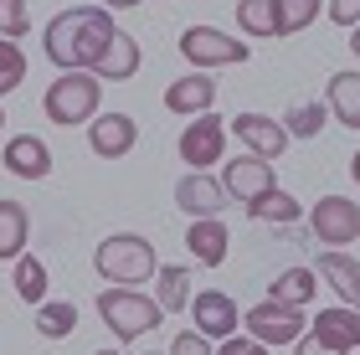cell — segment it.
I'll return each instance as SVG.
<instances>
[{
    "label": "cell",
    "mask_w": 360,
    "mask_h": 355,
    "mask_svg": "<svg viewBox=\"0 0 360 355\" xmlns=\"http://www.w3.org/2000/svg\"><path fill=\"white\" fill-rule=\"evenodd\" d=\"M11 288L21 294V304H41L46 299V263L31 257V252L11 257Z\"/></svg>",
    "instance_id": "obj_25"
},
{
    "label": "cell",
    "mask_w": 360,
    "mask_h": 355,
    "mask_svg": "<svg viewBox=\"0 0 360 355\" xmlns=\"http://www.w3.org/2000/svg\"><path fill=\"white\" fill-rule=\"evenodd\" d=\"M309 335H314V340H324L330 350H340V355H350V350H360V309H350V304L319 309L314 325H309Z\"/></svg>",
    "instance_id": "obj_16"
},
{
    "label": "cell",
    "mask_w": 360,
    "mask_h": 355,
    "mask_svg": "<svg viewBox=\"0 0 360 355\" xmlns=\"http://www.w3.org/2000/svg\"><path fill=\"white\" fill-rule=\"evenodd\" d=\"M314 273L330 283V294H335L340 304L360 309V263H355L345 247H324V252H314Z\"/></svg>",
    "instance_id": "obj_14"
},
{
    "label": "cell",
    "mask_w": 360,
    "mask_h": 355,
    "mask_svg": "<svg viewBox=\"0 0 360 355\" xmlns=\"http://www.w3.org/2000/svg\"><path fill=\"white\" fill-rule=\"evenodd\" d=\"M191 325L206 340H226V335L242 330V309L226 288H201V294H191Z\"/></svg>",
    "instance_id": "obj_10"
},
{
    "label": "cell",
    "mask_w": 360,
    "mask_h": 355,
    "mask_svg": "<svg viewBox=\"0 0 360 355\" xmlns=\"http://www.w3.org/2000/svg\"><path fill=\"white\" fill-rule=\"evenodd\" d=\"M217 181H221V191H226V201L257 206V201L278 186V175H273V160H263V155H232V165H221Z\"/></svg>",
    "instance_id": "obj_8"
},
{
    "label": "cell",
    "mask_w": 360,
    "mask_h": 355,
    "mask_svg": "<svg viewBox=\"0 0 360 355\" xmlns=\"http://www.w3.org/2000/svg\"><path fill=\"white\" fill-rule=\"evenodd\" d=\"M144 355H160V350H144Z\"/></svg>",
    "instance_id": "obj_42"
},
{
    "label": "cell",
    "mask_w": 360,
    "mask_h": 355,
    "mask_svg": "<svg viewBox=\"0 0 360 355\" xmlns=\"http://www.w3.org/2000/svg\"><path fill=\"white\" fill-rule=\"evenodd\" d=\"M155 304L165 314L191 309V268L186 263H160L155 268Z\"/></svg>",
    "instance_id": "obj_21"
},
{
    "label": "cell",
    "mask_w": 360,
    "mask_h": 355,
    "mask_svg": "<svg viewBox=\"0 0 360 355\" xmlns=\"http://www.w3.org/2000/svg\"><path fill=\"white\" fill-rule=\"evenodd\" d=\"M186 247H191V263L221 268L226 263V247H232V232H226L221 217H195L186 227Z\"/></svg>",
    "instance_id": "obj_17"
},
{
    "label": "cell",
    "mask_w": 360,
    "mask_h": 355,
    "mask_svg": "<svg viewBox=\"0 0 360 355\" xmlns=\"http://www.w3.org/2000/svg\"><path fill=\"white\" fill-rule=\"evenodd\" d=\"M175 150H180V160H186L191 170L221 165V155H226V119H217V114H195L186 129H180Z\"/></svg>",
    "instance_id": "obj_9"
},
{
    "label": "cell",
    "mask_w": 360,
    "mask_h": 355,
    "mask_svg": "<svg viewBox=\"0 0 360 355\" xmlns=\"http://www.w3.org/2000/svg\"><path fill=\"white\" fill-rule=\"evenodd\" d=\"M98 103H103V83H98V72H57V83L46 88V119L72 129V124H88L98 114Z\"/></svg>",
    "instance_id": "obj_4"
},
{
    "label": "cell",
    "mask_w": 360,
    "mask_h": 355,
    "mask_svg": "<svg viewBox=\"0 0 360 355\" xmlns=\"http://www.w3.org/2000/svg\"><path fill=\"white\" fill-rule=\"evenodd\" d=\"M237 31L252 41H273L278 26H273V0H237Z\"/></svg>",
    "instance_id": "obj_28"
},
{
    "label": "cell",
    "mask_w": 360,
    "mask_h": 355,
    "mask_svg": "<svg viewBox=\"0 0 360 355\" xmlns=\"http://www.w3.org/2000/svg\"><path fill=\"white\" fill-rule=\"evenodd\" d=\"M350 175H355V186H360V150H355V160H350Z\"/></svg>",
    "instance_id": "obj_38"
},
{
    "label": "cell",
    "mask_w": 360,
    "mask_h": 355,
    "mask_svg": "<svg viewBox=\"0 0 360 355\" xmlns=\"http://www.w3.org/2000/svg\"><path fill=\"white\" fill-rule=\"evenodd\" d=\"M309 237L319 247H350L360 237V206L350 196H319L309 212Z\"/></svg>",
    "instance_id": "obj_7"
},
{
    "label": "cell",
    "mask_w": 360,
    "mask_h": 355,
    "mask_svg": "<svg viewBox=\"0 0 360 355\" xmlns=\"http://www.w3.org/2000/svg\"><path fill=\"white\" fill-rule=\"evenodd\" d=\"M93 268L103 283H119V288H139L155 278L160 257H155V242L139 237V232H108L103 242L93 247Z\"/></svg>",
    "instance_id": "obj_2"
},
{
    "label": "cell",
    "mask_w": 360,
    "mask_h": 355,
    "mask_svg": "<svg viewBox=\"0 0 360 355\" xmlns=\"http://www.w3.org/2000/svg\"><path fill=\"white\" fill-rule=\"evenodd\" d=\"M324 124H330V108H324V98H304V103H293L288 114H283L288 139H319Z\"/></svg>",
    "instance_id": "obj_27"
},
{
    "label": "cell",
    "mask_w": 360,
    "mask_h": 355,
    "mask_svg": "<svg viewBox=\"0 0 360 355\" xmlns=\"http://www.w3.org/2000/svg\"><path fill=\"white\" fill-rule=\"evenodd\" d=\"M257 340H252V335L248 330H237V335H226V340H217V355H248Z\"/></svg>",
    "instance_id": "obj_34"
},
{
    "label": "cell",
    "mask_w": 360,
    "mask_h": 355,
    "mask_svg": "<svg viewBox=\"0 0 360 355\" xmlns=\"http://www.w3.org/2000/svg\"><path fill=\"white\" fill-rule=\"evenodd\" d=\"M314 288H319V273L314 268H283L268 288V299L278 304H293V309H309L314 304Z\"/></svg>",
    "instance_id": "obj_22"
},
{
    "label": "cell",
    "mask_w": 360,
    "mask_h": 355,
    "mask_svg": "<svg viewBox=\"0 0 360 355\" xmlns=\"http://www.w3.org/2000/svg\"><path fill=\"white\" fill-rule=\"evenodd\" d=\"M242 330H248L257 345L278 350V345H293V340H299V335L309 330V319H304V309H293V304L263 299V304H252V309L242 314Z\"/></svg>",
    "instance_id": "obj_6"
},
{
    "label": "cell",
    "mask_w": 360,
    "mask_h": 355,
    "mask_svg": "<svg viewBox=\"0 0 360 355\" xmlns=\"http://www.w3.org/2000/svg\"><path fill=\"white\" fill-rule=\"evenodd\" d=\"M134 144H139V124L129 114H93L88 119V150L98 160H124V155H134Z\"/></svg>",
    "instance_id": "obj_11"
},
{
    "label": "cell",
    "mask_w": 360,
    "mask_h": 355,
    "mask_svg": "<svg viewBox=\"0 0 360 355\" xmlns=\"http://www.w3.org/2000/svg\"><path fill=\"white\" fill-rule=\"evenodd\" d=\"M324 108H330L335 124H345L350 134L360 129V72H335L330 77V93H324Z\"/></svg>",
    "instance_id": "obj_19"
},
{
    "label": "cell",
    "mask_w": 360,
    "mask_h": 355,
    "mask_svg": "<svg viewBox=\"0 0 360 355\" xmlns=\"http://www.w3.org/2000/svg\"><path fill=\"white\" fill-rule=\"evenodd\" d=\"M26 237H31V217L21 201H0V263L26 252Z\"/></svg>",
    "instance_id": "obj_23"
},
{
    "label": "cell",
    "mask_w": 360,
    "mask_h": 355,
    "mask_svg": "<svg viewBox=\"0 0 360 355\" xmlns=\"http://www.w3.org/2000/svg\"><path fill=\"white\" fill-rule=\"evenodd\" d=\"M93 355H124V350H93Z\"/></svg>",
    "instance_id": "obj_40"
},
{
    "label": "cell",
    "mask_w": 360,
    "mask_h": 355,
    "mask_svg": "<svg viewBox=\"0 0 360 355\" xmlns=\"http://www.w3.org/2000/svg\"><path fill=\"white\" fill-rule=\"evenodd\" d=\"M113 11L103 6H72V11H57L46 21V57L57 62V72H93L98 57L108 52L113 41Z\"/></svg>",
    "instance_id": "obj_1"
},
{
    "label": "cell",
    "mask_w": 360,
    "mask_h": 355,
    "mask_svg": "<svg viewBox=\"0 0 360 355\" xmlns=\"http://www.w3.org/2000/svg\"><path fill=\"white\" fill-rule=\"evenodd\" d=\"M211 103H217V77L211 72H186L175 77L165 88V108L180 119H195V114H211Z\"/></svg>",
    "instance_id": "obj_15"
},
{
    "label": "cell",
    "mask_w": 360,
    "mask_h": 355,
    "mask_svg": "<svg viewBox=\"0 0 360 355\" xmlns=\"http://www.w3.org/2000/svg\"><path fill=\"white\" fill-rule=\"evenodd\" d=\"M21 83H26V52H21V41H6V37H0V98L15 93Z\"/></svg>",
    "instance_id": "obj_30"
},
{
    "label": "cell",
    "mask_w": 360,
    "mask_h": 355,
    "mask_svg": "<svg viewBox=\"0 0 360 355\" xmlns=\"http://www.w3.org/2000/svg\"><path fill=\"white\" fill-rule=\"evenodd\" d=\"M98 319L113 330V340H124V345H134L144 340V335H155L160 325H165V309L150 299V294H139V288H103L98 294Z\"/></svg>",
    "instance_id": "obj_3"
},
{
    "label": "cell",
    "mask_w": 360,
    "mask_h": 355,
    "mask_svg": "<svg viewBox=\"0 0 360 355\" xmlns=\"http://www.w3.org/2000/svg\"><path fill=\"white\" fill-rule=\"evenodd\" d=\"M293 355H340V350H330V345H324V340H314V335H299V340H293Z\"/></svg>",
    "instance_id": "obj_35"
},
{
    "label": "cell",
    "mask_w": 360,
    "mask_h": 355,
    "mask_svg": "<svg viewBox=\"0 0 360 355\" xmlns=\"http://www.w3.org/2000/svg\"><path fill=\"white\" fill-rule=\"evenodd\" d=\"M180 57H186L195 72H211V67H237V62H248L252 46L232 41L221 26H186L180 31Z\"/></svg>",
    "instance_id": "obj_5"
},
{
    "label": "cell",
    "mask_w": 360,
    "mask_h": 355,
    "mask_svg": "<svg viewBox=\"0 0 360 355\" xmlns=\"http://www.w3.org/2000/svg\"><path fill=\"white\" fill-rule=\"evenodd\" d=\"M98 83H129V77L139 72V41L129 37V31H113V41H108V52L98 57Z\"/></svg>",
    "instance_id": "obj_20"
},
{
    "label": "cell",
    "mask_w": 360,
    "mask_h": 355,
    "mask_svg": "<svg viewBox=\"0 0 360 355\" xmlns=\"http://www.w3.org/2000/svg\"><path fill=\"white\" fill-rule=\"evenodd\" d=\"M103 11H129V6H139V0H98Z\"/></svg>",
    "instance_id": "obj_36"
},
{
    "label": "cell",
    "mask_w": 360,
    "mask_h": 355,
    "mask_svg": "<svg viewBox=\"0 0 360 355\" xmlns=\"http://www.w3.org/2000/svg\"><path fill=\"white\" fill-rule=\"evenodd\" d=\"M324 15H330L335 26H345V31H350V26L360 21V0H330V6H324Z\"/></svg>",
    "instance_id": "obj_33"
},
{
    "label": "cell",
    "mask_w": 360,
    "mask_h": 355,
    "mask_svg": "<svg viewBox=\"0 0 360 355\" xmlns=\"http://www.w3.org/2000/svg\"><path fill=\"white\" fill-rule=\"evenodd\" d=\"M248 217H257V221H273V227H293V221L304 217V206L293 201L288 191H278V186H273V191H268V196L257 201V206H248Z\"/></svg>",
    "instance_id": "obj_29"
},
{
    "label": "cell",
    "mask_w": 360,
    "mask_h": 355,
    "mask_svg": "<svg viewBox=\"0 0 360 355\" xmlns=\"http://www.w3.org/2000/svg\"><path fill=\"white\" fill-rule=\"evenodd\" d=\"M248 355H273V350H268V345H252V350H248Z\"/></svg>",
    "instance_id": "obj_39"
},
{
    "label": "cell",
    "mask_w": 360,
    "mask_h": 355,
    "mask_svg": "<svg viewBox=\"0 0 360 355\" xmlns=\"http://www.w3.org/2000/svg\"><path fill=\"white\" fill-rule=\"evenodd\" d=\"M175 206H180L191 221H195V217H221V212H226V191H221L217 175L186 170V175L175 181Z\"/></svg>",
    "instance_id": "obj_12"
},
{
    "label": "cell",
    "mask_w": 360,
    "mask_h": 355,
    "mask_svg": "<svg viewBox=\"0 0 360 355\" xmlns=\"http://www.w3.org/2000/svg\"><path fill=\"white\" fill-rule=\"evenodd\" d=\"M77 330V304L72 299H41L37 304V335L41 340H68Z\"/></svg>",
    "instance_id": "obj_24"
},
{
    "label": "cell",
    "mask_w": 360,
    "mask_h": 355,
    "mask_svg": "<svg viewBox=\"0 0 360 355\" xmlns=\"http://www.w3.org/2000/svg\"><path fill=\"white\" fill-rule=\"evenodd\" d=\"M26 31H31V6L26 0H0V37L26 41Z\"/></svg>",
    "instance_id": "obj_31"
},
{
    "label": "cell",
    "mask_w": 360,
    "mask_h": 355,
    "mask_svg": "<svg viewBox=\"0 0 360 355\" xmlns=\"http://www.w3.org/2000/svg\"><path fill=\"white\" fill-rule=\"evenodd\" d=\"M6 170L15 181H46L52 175V150H46L41 134H15L6 144Z\"/></svg>",
    "instance_id": "obj_18"
},
{
    "label": "cell",
    "mask_w": 360,
    "mask_h": 355,
    "mask_svg": "<svg viewBox=\"0 0 360 355\" xmlns=\"http://www.w3.org/2000/svg\"><path fill=\"white\" fill-rule=\"evenodd\" d=\"M0 129H6V108H0Z\"/></svg>",
    "instance_id": "obj_41"
},
{
    "label": "cell",
    "mask_w": 360,
    "mask_h": 355,
    "mask_svg": "<svg viewBox=\"0 0 360 355\" xmlns=\"http://www.w3.org/2000/svg\"><path fill=\"white\" fill-rule=\"evenodd\" d=\"M324 0H273V26L278 37H299V31H309L319 21Z\"/></svg>",
    "instance_id": "obj_26"
},
{
    "label": "cell",
    "mask_w": 360,
    "mask_h": 355,
    "mask_svg": "<svg viewBox=\"0 0 360 355\" xmlns=\"http://www.w3.org/2000/svg\"><path fill=\"white\" fill-rule=\"evenodd\" d=\"M170 355H217V340H206L201 330H180L175 345H170Z\"/></svg>",
    "instance_id": "obj_32"
},
{
    "label": "cell",
    "mask_w": 360,
    "mask_h": 355,
    "mask_svg": "<svg viewBox=\"0 0 360 355\" xmlns=\"http://www.w3.org/2000/svg\"><path fill=\"white\" fill-rule=\"evenodd\" d=\"M350 52H355V57H360V21H355V26H350Z\"/></svg>",
    "instance_id": "obj_37"
},
{
    "label": "cell",
    "mask_w": 360,
    "mask_h": 355,
    "mask_svg": "<svg viewBox=\"0 0 360 355\" xmlns=\"http://www.w3.org/2000/svg\"><path fill=\"white\" fill-rule=\"evenodd\" d=\"M232 134L248 144V155H263V160H278L288 150V129L283 119H268V114H232Z\"/></svg>",
    "instance_id": "obj_13"
}]
</instances>
